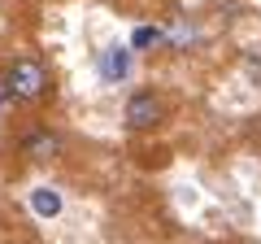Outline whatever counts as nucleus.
<instances>
[{
    "label": "nucleus",
    "instance_id": "7",
    "mask_svg": "<svg viewBox=\"0 0 261 244\" xmlns=\"http://www.w3.org/2000/svg\"><path fill=\"white\" fill-rule=\"evenodd\" d=\"M5 105H9V92H5V83H0V109H5Z\"/></svg>",
    "mask_w": 261,
    "mask_h": 244
},
{
    "label": "nucleus",
    "instance_id": "6",
    "mask_svg": "<svg viewBox=\"0 0 261 244\" xmlns=\"http://www.w3.org/2000/svg\"><path fill=\"white\" fill-rule=\"evenodd\" d=\"M161 39H166V27H148V22H144V27L130 31L126 48H130V53H148V48H157Z\"/></svg>",
    "mask_w": 261,
    "mask_h": 244
},
{
    "label": "nucleus",
    "instance_id": "3",
    "mask_svg": "<svg viewBox=\"0 0 261 244\" xmlns=\"http://www.w3.org/2000/svg\"><path fill=\"white\" fill-rule=\"evenodd\" d=\"M130 66H135V53H130L122 39H118V44H105L100 57H96V75H100L105 87L126 83V79H130Z\"/></svg>",
    "mask_w": 261,
    "mask_h": 244
},
{
    "label": "nucleus",
    "instance_id": "2",
    "mask_svg": "<svg viewBox=\"0 0 261 244\" xmlns=\"http://www.w3.org/2000/svg\"><path fill=\"white\" fill-rule=\"evenodd\" d=\"M161 118H166V101H161L157 92H135V96L126 101V109H122V127L135 131V135L157 131Z\"/></svg>",
    "mask_w": 261,
    "mask_h": 244
},
{
    "label": "nucleus",
    "instance_id": "5",
    "mask_svg": "<svg viewBox=\"0 0 261 244\" xmlns=\"http://www.w3.org/2000/svg\"><path fill=\"white\" fill-rule=\"evenodd\" d=\"M22 153H27L31 161H53L57 153H61V135L57 131H31L27 140H22Z\"/></svg>",
    "mask_w": 261,
    "mask_h": 244
},
{
    "label": "nucleus",
    "instance_id": "4",
    "mask_svg": "<svg viewBox=\"0 0 261 244\" xmlns=\"http://www.w3.org/2000/svg\"><path fill=\"white\" fill-rule=\"evenodd\" d=\"M27 205H31V214L44 218V223H53V218L65 214V197L53 188V183H35V188L27 192Z\"/></svg>",
    "mask_w": 261,
    "mask_h": 244
},
{
    "label": "nucleus",
    "instance_id": "1",
    "mask_svg": "<svg viewBox=\"0 0 261 244\" xmlns=\"http://www.w3.org/2000/svg\"><path fill=\"white\" fill-rule=\"evenodd\" d=\"M0 83L9 92V101H39V96L48 92V70H44L39 57H18V61L0 75Z\"/></svg>",
    "mask_w": 261,
    "mask_h": 244
}]
</instances>
